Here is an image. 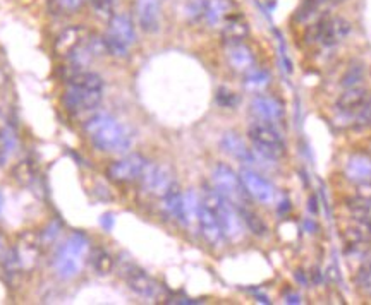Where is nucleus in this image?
<instances>
[{
  "label": "nucleus",
  "mask_w": 371,
  "mask_h": 305,
  "mask_svg": "<svg viewBox=\"0 0 371 305\" xmlns=\"http://www.w3.org/2000/svg\"><path fill=\"white\" fill-rule=\"evenodd\" d=\"M104 79L92 70H74L67 77L62 105L71 115L88 113L100 105L104 98Z\"/></svg>",
  "instance_id": "f257e3e1"
},
{
  "label": "nucleus",
  "mask_w": 371,
  "mask_h": 305,
  "mask_svg": "<svg viewBox=\"0 0 371 305\" xmlns=\"http://www.w3.org/2000/svg\"><path fill=\"white\" fill-rule=\"evenodd\" d=\"M85 134L93 148L104 153H124L131 148L133 134L110 113H95L85 122Z\"/></svg>",
  "instance_id": "f03ea898"
},
{
  "label": "nucleus",
  "mask_w": 371,
  "mask_h": 305,
  "mask_svg": "<svg viewBox=\"0 0 371 305\" xmlns=\"http://www.w3.org/2000/svg\"><path fill=\"white\" fill-rule=\"evenodd\" d=\"M90 256V240L85 233L76 232L66 240L54 257V269L59 278L73 280L83 271Z\"/></svg>",
  "instance_id": "7ed1b4c3"
},
{
  "label": "nucleus",
  "mask_w": 371,
  "mask_h": 305,
  "mask_svg": "<svg viewBox=\"0 0 371 305\" xmlns=\"http://www.w3.org/2000/svg\"><path fill=\"white\" fill-rule=\"evenodd\" d=\"M205 206L215 213L217 220H219L220 227L224 230V235L231 240H239L244 235V221L239 215V209L234 204L229 203L224 196H220L215 191V187L205 189L203 201Z\"/></svg>",
  "instance_id": "20e7f679"
},
{
  "label": "nucleus",
  "mask_w": 371,
  "mask_h": 305,
  "mask_svg": "<svg viewBox=\"0 0 371 305\" xmlns=\"http://www.w3.org/2000/svg\"><path fill=\"white\" fill-rule=\"evenodd\" d=\"M104 43L107 54L116 58H126L129 49L136 42V27L131 15L126 13H117L109 19V30L104 35Z\"/></svg>",
  "instance_id": "39448f33"
},
{
  "label": "nucleus",
  "mask_w": 371,
  "mask_h": 305,
  "mask_svg": "<svg viewBox=\"0 0 371 305\" xmlns=\"http://www.w3.org/2000/svg\"><path fill=\"white\" fill-rule=\"evenodd\" d=\"M248 136L255 144V153L268 160H279L286 154V144H284L282 134L279 132L270 122H253L248 127Z\"/></svg>",
  "instance_id": "423d86ee"
},
{
  "label": "nucleus",
  "mask_w": 371,
  "mask_h": 305,
  "mask_svg": "<svg viewBox=\"0 0 371 305\" xmlns=\"http://www.w3.org/2000/svg\"><path fill=\"white\" fill-rule=\"evenodd\" d=\"M212 184L220 196L226 197L229 203L234 204L238 209L250 206V194L241 180V175L229 165L220 163L213 168Z\"/></svg>",
  "instance_id": "0eeeda50"
},
{
  "label": "nucleus",
  "mask_w": 371,
  "mask_h": 305,
  "mask_svg": "<svg viewBox=\"0 0 371 305\" xmlns=\"http://www.w3.org/2000/svg\"><path fill=\"white\" fill-rule=\"evenodd\" d=\"M351 30H353V26L347 19L323 15L306 27V43H322L325 46H335L349 37Z\"/></svg>",
  "instance_id": "6e6552de"
},
{
  "label": "nucleus",
  "mask_w": 371,
  "mask_h": 305,
  "mask_svg": "<svg viewBox=\"0 0 371 305\" xmlns=\"http://www.w3.org/2000/svg\"><path fill=\"white\" fill-rule=\"evenodd\" d=\"M40 235H35V233L23 235L18 245L7 256V264L11 266V271H33L37 268L38 259H40Z\"/></svg>",
  "instance_id": "1a4fd4ad"
},
{
  "label": "nucleus",
  "mask_w": 371,
  "mask_h": 305,
  "mask_svg": "<svg viewBox=\"0 0 371 305\" xmlns=\"http://www.w3.org/2000/svg\"><path fill=\"white\" fill-rule=\"evenodd\" d=\"M148 165L150 161L146 160L143 154H126V156L112 161V163L107 166V177L112 182H116V184H131V182L140 180L143 177Z\"/></svg>",
  "instance_id": "9d476101"
},
{
  "label": "nucleus",
  "mask_w": 371,
  "mask_h": 305,
  "mask_svg": "<svg viewBox=\"0 0 371 305\" xmlns=\"http://www.w3.org/2000/svg\"><path fill=\"white\" fill-rule=\"evenodd\" d=\"M141 180V187L146 194L153 197H164L165 194L171 191V187L176 184L174 180V173L169 166L164 165H152L146 166Z\"/></svg>",
  "instance_id": "9b49d317"
},
{
  "label": "nucleus",
  "mask_w": 371,
  "mask_h": 305,
  "mask_svg": "<svg viewBox=\"0 0 371 305\" xmlns=\"http://www.w3.org/2000/svg\"><path fill=\"white\" fill-rule=\"evenodd\" d=\"M239 175L248 194L255 201H258L262 204H272L277 199V189H275V185L270 180H267L263 175H260L258 172H255L253 168H243Z\"/></svg>",
  "instance_id": "f8f14e48"
},
{
  "label": "nucleus",
  "mask_w": 371,
  "mask_h": 305,
  "mask_svg": "<svg viewBox=\"0 0 371 305\" xmlns=\"http://www.w3.org/2000/svg\"><path fill=\"white\" fill-rule=\"evenodd\" d=\"M122 276H124L129 288L145 299H155L160 293V285L136 264H128L126 268H122Z\"/></svg>",
  "instance_id": "ddd939ff"
},
{
  "label": "nucleus",
  "mask_w": 371,
  "mask_h": 305,
  "mask_svg": "<svg viewBox=\"0 0 371 305\" xmlns=\"http://www.w3.org/2000/svg\"><path fill=\"white\" fill-rule=\"evenodd\" d=\"M88 37L90 33L85 26L74 25L66 27V30H62L61 33L57 35V38H55L54 51L59 55V57L67 58L69 55H73L74 51L80 49L83 43L88 39Z\"/></svg>",
  "instance_id": "4468645a"
},
{
  "label": "nucleus",
  "mask_w": 371,
  "mask_h": 305,
  "mask_svg": "<svg viewBox=\"0 0 371 305\" xmlns=\"http://www.w3.org/2000/svg\"><path fill=\"white\" fill-rule=\"evenodd\" d=\"M251 112L258 120L263 122H280L286 115V106L275 97H267V94H258L251 101Z\"/></svg>",
  "instance_id": "2eb2a0df"
},
{
  "label": "nucleus",
  "mask_w": 371,
  "mask_h": 305,
  "mask_svg": "<svg viewBox=\"0 0 371 305\" xmlns=\"http://www.w3.org/2000/svg\"><path fill=\"white\" fill-rule=\"evenodd\" d=\"M198 225H200V232L203 235V239L208 242L210 245H220L226 239L224 235V230L220 227L219 220H217L215 213L212 211L208 206H205L201 203L200 213H198Z\"/></svg>",
  "instance_id": "dca6fc26"
},
{
  "label": "nucleus",
  "mask_w": 371,
  "mask_h": 305,
  "mask_svg": "<svg viewBox=\"0 0 371 305\" xmlns=\"http://www.w3.org/2000/svg\"><path fill=\"white\" fill-rule=\"evenodd\" d=\"M136 15L140 27L146 33H155L160 27V0H136Z\"/></svg>",
  "instance_id": "f3484780"
},
{
  "label": "nucleus",
  "mask_w": 371,
  "mask_h": 305,
  "mask_svg": "<svg viewBox=\"0 0 371 305\" xmlns=\"http://www.w3.org/2000/svg\"><path fill=\"white\" fill-rule=\"evenodd\" d=\"M220 148L224 149V153H227L229 156H232L234 160L241 161L244 165H255L256 156L255 151H251L246 146V142L239 137V134L227 132L224 134V137L220 139Z\"/></svg>",
  "instance_id": "a211bd4d"
},
{
  "label": "nucleus",
  "mask_w": 371,
  "mask_h": 305,
  "mask_svg": "<svg viewBox=\"0 0 371 305\" xmlns=\"http://www.w3.org/2000/svg\"><path fill=\"white\" fill-rule=\"evenodd\" d=\"M232 0H201V18L208 26H219L232 14Z\"/></svg>",
  "instance_id": "6ab92c4d"
},
{
  "label": "nucleus",
  "mask_w": 371,
  "mask_h": 305,
  "mask_svg": "<svg viewBox=\"0 0 371 305\" xmlns=\"http://www.w3.org/2000/svg\"><path fill=\"white\" fill-rule=\"evenodd\" d=\"M344 173L349 180L356 182V184L371 182V156L365 153L351 154L346 161Z\"/></svg>",
  "instance_id": "aec40b11"
},
{
  "label": "nucleus",
  "mask_w": 371,
  "mask_h": 305,
  "mask_svg": "<svg viewBox=\"0 0 371 305\" xmlns=\"http://www.w3.org/2000/svg\"><path fill=\"white\" fill-rule=\"evenodd\" d=\"M370 97H371L370 91L366 88H363V86L346 88L344 91H342L341 97L337 98L335 106H337L339 112H342V113L358 112V110L361 108L366 101H368Z\"/></svg>",
  "instance_id": "412c9836"
},
{
  "label": "nucleus",
  "mask_w": 371,
  "mask_h": 305,
  "mask_svg": "<svg viewBox=\"0 0 371 305\" xmlns=\"http://www.w3.org/2000/svg\"><path fill=\"white\" fill-rule=\"evenodd\" d=\"M227 62L234 70L246 74L248 70L255 67L256 58L250 46L244 45V43H236V45H229Z\"/></svg>",
  "instance_id": "4be33fe9"
},
{
  "label": "nucleus",
  "mask_w": 371,
  "mask_h": 305,
  "mask_svg": "<svg viewBox=\"0 0 371 305\" xmlns=\"http://www.w3.org/2000/svg\"><path fill=\"white\" fill-rule=\"evenodd\" d=\"M344 2H347V0H306L301 9L298 11V14H296V19L299 23H305L308 19H320L327 15L330 9Z\"/></svg>",
  "instance_id": "5701e85b"
},
{
  "label": "nucleus",
  "mask_w": 371,
  "mask_h": 305,
  "mask_svg": "<svg viewBox=\"0 0 371 305\" xmlns=\"http://www.w3.org/2000/svg\"><path fill=\"white\" fill-rule=\"evenodd\" d=\"M250 35V26L244 21V18L241 15L231 14L224 21L222 26V39L227 45H236V43H243L244 39Z\"/></svg>",
  "instance_id": "b1692460"
},
{
  "label": "nucleus",
  "mask_w": 371,
  "mask_h": 305,
  "mask_svg": "<svg viewBox=\"0 0 371 305\" xmlns=\"http://www.w3.org/2000/svg\"><path fill=\"white\" fill-rule=\"evenodd\" d=\"M19 146L18 134L13 127H2L0 129V168L6 166L14 156L16 149Z\"/></svg>",
  "instance_id": "393cba45"
},
{
  "label": "nucleus",
  "mask_w": 371,
  "mask_h": 305,
  "mask_svg": "<svg viewBox=\"0 0 371 305\" xmlns=\"http://www.w3.org/2000/svg\"><path fill=\"white\" fill-rule=\"evenodd\" d=\"M183 196L184 194L181 192V187L176 182L171 187V191L162 197V209H164V213L167 216L176 218L177 221H181V215H183Z\"/></svg>",
  "instance_id": "a878e982"
},
{
  "label": "nucleus",
  "mask_w": 371,
  "mask_h": 305,
  "mask_svg": "<svg viewBox=\"0 0 371 305\" xmlns=\"http://www.w3.org/2000/svg\"><path fill=\"white\" fill-rule=\"evenodd\" d=\"M239 215L243 218L244 221V227H246L253 235L256 237H263L267 235L268 232V227L267 223L263 221V218L258 215L256 211H253L250 206H244V208H239Z\"/></svg>",
  "instance_id": "bb28decb"
},
{
  "label": "nucleus",
  "mask_w": 371,
  "mask_h": 305,
  "mask_svg": "<svg viewBox=\"0 0 371 305\" xmlns=\"http://www.w3.org/2000/svg\"><path fill=\"white\" fill-rule=\"evenodd\" d=\"M201 208V201L195 191H188L183 196V215L181 223L191 225L193 221H198V213Z\"/></svg>",
  "instance_id": "cd10ccee"
},
{
  "label": "nucleus",
  "mask_w": 371,
  "mask_h": 305,
  "mask_svg": "<svg viewBox=\"0 0 371 305\" xmlns=\"http://www.w3.org/2000/svg\"><path fill=\"white\" fill-rule=\"evenodd\" d=\"M270 85V74L263 69H255L253 67L251 70H248L246 76H244V88L248 91H253V93H260Z\"/></svg>",
  "instance_id": "c85d7f7f"
},
{
  "label": "nucleus",
  "mask_w": 371,
  "mask_h": 305,
  "mask_svg": "<svg viewBox=\"0 0 371 305\" xmlns=\"http://www.w3.org/2000/svg\"><path fill=\"white\" fill-rule=\"evenodd\" d=\"M366 77V67L361 62H353L349 67L346 69V73L342 74L341 77V86L342 88H354V86H359Z\"/></svg>",
  "instance_id": "c756f323"
},
{
  "label": "nucleus",
  "mask_w": 371,
  "mask_h": 305,
  "mask_svg": "<svg viewBox=\"0 0 371 305\" xmlns=\"http://www.w3.org/2000/svg\"><path fill=\"white\" fill-rule=\"evenodd\" d=\"M92 266L98 275H109L114 269V257L104 249H97L92 254Z\"/></svg>",
  "instance_id": "7c9ffc66"
},
{
  "label": "nucleus",
  "mask_w": 371,
  "mask_h": 305,
  "mask_svg": "<svg viewBox=\"0 0 371 305\" xmlns=\"http://www.w3.org/2000/svg\"><path fill=\"white\" fill-rule=\"evenodd\" d=\"M88 0H50V7L54 13L67 15V14H76L78 11H81L85 7V4Z\"/></svg>",
  "instance_id": "2f4dec72"
},
{
  "label": "nucleus",
  "mask_w": 371,
  "mask_h": 305,
  "mask_svg": "<svg viewBox=\"0 0 371 305\" xmlns=\"http://www.w3.org/2000/svg\"><path fill=\"white\" fill-rule=\"evenodd\" d=\"M215 101L220 108H236V106L239 105L241 98L236 91H232L229 88H219V91H217Z\"/></svg>",
  "instance_id": "473e14b6"
},
{
  "label": "nucleus",
  "mask_w": 371,
  "mask_h": 305,
  "mask_svg": "<svg viewBox=\"0 0 371 305\" xmlns=\"http://www.w3.org/2000/svg\"><path fill=\"white\" fill-rule=\"evenodd\" d=\"M90 4H92L95 14L100 15V18L110 19L116 14L114 11H116L117 0H90Z\"/></svg>",
  "instance_id": "72a5a7b5"
},
{
  "label": "nucleus",
  "mask_w": 371,
  "mask_h": 305,
  "mask_svg": "<svg viewBox=\"0 0 371 305\" xmlns=\"http://www.w3.org/2000/svg\"><path fill=\"white\" fill-rule=\"evenodd\" d=\"M371 125V97L368 98V101L358 110L356 113V120H354V127L356 129H366Z\"/></svg>",
  "instance_id": "f704fd0d"
},
{
  "label": "nucleus",
  "mask_w": 371,
  "mask_h": 305,
  "mask_svg": "<svg viewBox=\"0 0 371 305\" xmlns=\"http://www.w3.org/2000/svg\"><path fill=\"white\" fill-rule=\"evenodd\" d=\"M14 175L21 184H30L33 180V168H31L28 161H23L14 168Z\"/></svg>",
  "instance_id": "c9c22d12"
},
{
  "label": "nucleus",
  "mask_w": 371,
  "mask_h": 305,
  "mask_svg": "<svg viewBox=\"0 0 371 305\" xmlns=\"http://www.w3.org/2000/svg\"><path fill=\"white\" fill-rule=\"evenodd\" d=\"M61 233V227H59L57 223H50L49 228L45 230V232L40 233V240H42V245H49L55 242L57 239V235Z\"/></svg>",
  "instance_id": "e433bc0d"
},
{
  "label": "nucleus",
  "mask_w": 371,
  "mask_h": 305,
  "mask_svg": "<svg viewBox=\"0 0 371 305\" xmlns=\"http://www.w3.org/2000/svg\"><path fill=\"white\" fill-rule=\"evenodd\" d=\"M286 302L287 304H301V299H299V295H289Z\"/></svg>",
  "instance_id": "4c0bfd02"
},
{
  "label": "nucleus",
  "mask_w": 371,
  "mask_h": 305,
  "mask_svg": "<svg viewBox=\"0 0 371 305\" xmlns=\"http://www.w3.org/2000/svg\"><path fill=\"white\" fill-rule=\"evenodd\" d=\"M2 251H4V240L2 237H0V256H2Z\"/></svg>",
  "instance_id": "58836bf2"
},
{
  "label": "nucleus",
  "mask_w": 371,
  "mask_h": 305,
  "mask_svg": "<svg viewBox=\"0 0 371 305\" xmlns=\"http://www.w3.org/2000/svg\"><path fill=\"white\" fill-rule=\"evenodd\" d=\"M2 204H4V197H2V192H0V211H2Z\"/></svg>",
  "instance_id": "ea45409f"
}]
</instances>
